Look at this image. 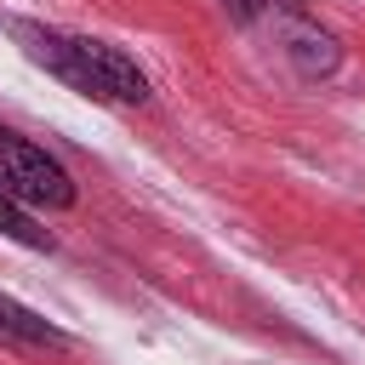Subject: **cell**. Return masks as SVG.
I'll return each instance as SVG.
<instances>
[{"mask_svg": "<svg viewBox=\"0 0 365 365\" xmlns=\"http://www.w3.org/2000/svg\"><path fill=\"white\" fill-rule=\"evenodd\" d=\"M11 34L23 40V51L57 74L63 86H74L80 97H97V103H148V74L108 40H91V34H57V29H40V23H11Z\"/></svg>", "mask_w": 365, "mask_h": 365, "instance_id": "cell-1", "label": "cell"}, {"mask_svg": "<svg viewBox=\"0 0 365 365\" xmlns=\"http://www.w3.org/2000/svg\"><path fill=\"white\" fill-rule=\"evenodd\" d=\"M0 182L23 200V205H46V211H68L74 205V177L29 137L0 125Z\"/></svg>", "mask_w": 365, "mask_h": 365, "instance_id": "cell-2", "label": "cell"}, {"mask_svg": "<svg viewBox=\"0 0 365 365\" xmlns=\"http://www.w3.org/2000/svg\"><path fill=\"white\" fill-rule=\"evenodd\" d=\"M0 342H11V348H63L68 336L51 319H40L34 308H23L17 297H0Z\"/></svg>", "mask_w": 365, "mask_h": 365, "instance_id": "cell-3", "label": "cell"}, {"mask_svg": "<svg viewBox=\"0 0 365 365\" xmlns=\"http://www.w3.org/2000/svg\"><path fill=\"white\" fill-rule=\"evenodd\" d=\"M285 51H291V63H297L302 74H331V68L342 63L336 40H331V34H319V29H302V23H291V29H285Z\"/></svg>", "mask_w": 365, "mask_h": 365, "instance_id": "cell-4", "label": "cell"}, {"mask_svg": "<svg viewBox=\"0 0 365 365\" xmlns=\"http://www.w3.org/2000/svg\"><path fill=\"white\" fill-rule=\"evenodd\" d=\"M0 234H11L17 245H34V251H46V245H51V234L23 211V200H17L6 182H0Z\"/></svg>", "mask_w": 365, "mask_h": 365, "instance_id": "cell-5", "label": "cell"}, {"mask_svg": "<svg viewBox=\"0 0 365 365\" xmlns=\"http://www.w3.org/2000/svg\"><path fill=\"white\" fill-rule=\"evenodd\" d=\"M222 6H228V17H234V23H257L274 0H222Z\"/></svg>", "mask_w": 365, "mask_h": 365, "instance_id": "cell-6", "label": "cell"}]
</instances>
